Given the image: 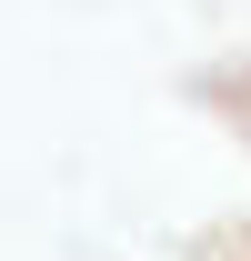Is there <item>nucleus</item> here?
<instances>
[{"mask_svg": "<svg viewBox=\"0 0 251 261\" xmlns=\"http://www.w3.org/2000/svg\"><path fill=\"white\" fill-rule=\"evenodd\" d=\"M221 91H231V121H241V141H251V70H241V81H221Z\"/></svg>", "mask_w": 251, "mask_h": 261, "instance_id": "nucleus-1", "label": "nucleus"}]
</instances>
